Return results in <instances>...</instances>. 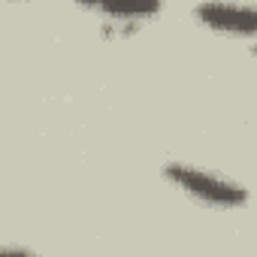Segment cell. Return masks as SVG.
Segmentation results:
<instances>
[{
  "instance_id": "cell-1",
  "label": "cell",
  "mask_w": 257,
  "mask_h": 257,
  "mask_svg": "<svg viewBox=\"0 0 257 257\" xmlns=\"http://www.w3.org/2000/svg\"><path fill=\"white\" fill-rule=\"evenodd\" d=\"M164 176H167L170 185H176L179 191H185L197 203H206V206H215V209H242L251 200V194H248V188L242 182L227 179V176H221L215 170L191 167L185 161L167 164Z\"/></svg>"
},
{
  "instance_id": "cell-2",
  "label": "cell",
  "mask_w": 257,
  "mask_h": 257,
  "mask_svg": "<svg viewBox=\"0 0 257 257\" xmlns=\"http://www.w3.org/2000/svg\"><path fill=\"white\" fill-rule=\"evenodd\" d=\"M194 19L215 34L242 37V40H251L257 28L254 10L248 4H239V0H203L194 7Z\"/></svg>"
},
{
  "instance_id": "cell-3",
  "label": "cell",
  "mask_w": 257,
  "mask_h": 257,
  "mask_svg": "<svg viewBox=\"0 0 257 257\" xmlns=\"http://www.w3.org/2000/svg\"><path fill=\"white\" fill-rule=\"evenodd\" d=\"M76 7L115 25H140L164 13V0H76Z\"/></svg>"
},
{
  "instance_id": "cell-4",
  "label": "cell",
  "mask_w": 257,
  "mask_h": 257,
  "mask_svg": "<svg viewBox=\"0 0 257 257\" xmlns=\"http://www.w3.org/2000/svg\"><path fill=\"white\" fill-rule=\"evenodd\" d=\"M0 251L4 254H31L28 248H19V245H0Z\"/></svg>"
}]
</instances>
